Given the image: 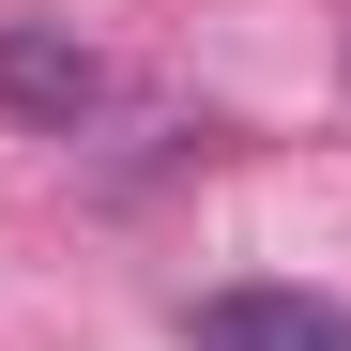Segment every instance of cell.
<instances>
[{
  "mask_svg": "<svg viewBox=\"0 0 351 351\" xmlns=\"http://www.w3.org/2000/svg\"><path fill=\"white\" fill-rule=\"evenodd\" d=\"M0 107H16V123H46V138H77L92 123V107H107V62H92V46L77 31H0Z\"/></svg>",
  "mask_w": 351,
  "mask_h": 351,
  "instance_id": "cell-2",
  "label": "cell"
},
{
  "mask_svg": "<svg viewBox=\"0 0 351 351\" xmlns=\"http://www.w3.org/2000/svg\"><path fill=\"white\" fill-rule=\"evenodd\" d=\"M184 351H351V306L336 290H199L184 306Z\"/></svg>",
  "mask_w": 351,
  "mask_h": 351,
  "instance_id": "cell-1",
  "label": "cell"
}]
</instances>
